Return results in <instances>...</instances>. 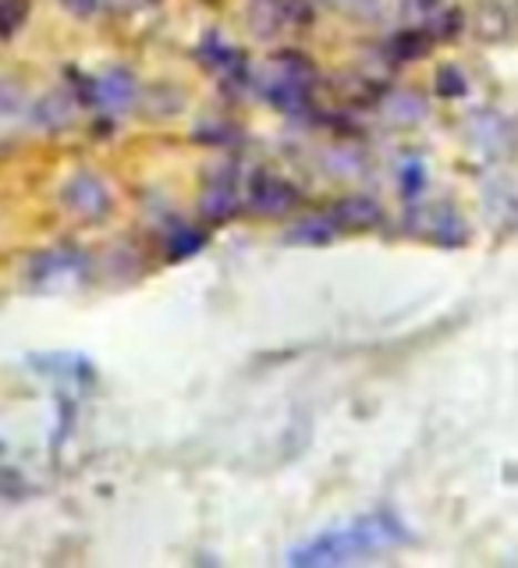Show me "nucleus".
Segmentation results:
<instances>
[{
  "label": "nucleus",
  "instance_id": "obj_5",
  "mask_svg": "<svg viewBox=\"0 0 518 568\" xmlns=\"http://www.w3.org/2000/svg\"><path fill=\"white\" fill-rule=\"evenodd\" d=\"M327 217L334 221L337 231H366L373 224H380V203L369 200V195H348V200H337L331 206Z\"/></svg>",
  "mask_w": 518,
  "mask_h": 568
},
{
  "label": "nucleus",
  "instance_id": "obj_14",
  "mask_svg": "<svg viewBox=\"0 0 518 568\" xmlns=\"http://www.w3.org/2000/svg\"><path fill=\"white\" fill-rule=\"evenodd\" d=\"M405 174H408V185H405V189H408V192H416V189L423 185V178H419V168L413 164V168H408Z\"/></svg>",
  "mask_w": 518,
  "mask_h": 568
},
{
  "label": "nucleus",
  "instance_id": "obj_7",
  "mask_svg": "<svg viewBox=\"0 0 518 568\" xmlns=\"http://www.w3.org/2000/svg\"><path fill=\"white\" fill-rule=\"evenodd\" d=\"M35 124H43V129H61V124H68V118H71V100H68V93H47L40 103H35Z\"/></svg>",
  "mask_w": 518,
  "mask_h": 568
},
{
  "label": "nucleus",
  "instance_id": "obj_9",
  "mask_svg": "<svg viewBox=\"0 0 518 568\" xmlns=\"http://www.w3.org/2000/svg\"><path fill=\"white\" fill-rule=\"evenodd\" d=\"M434 47V36L423 32V29H408V32H398L395 43H390V53H395L398 61H419L426 58Z\"/></svg>",
  "mask_w": 518,
  "mask_h": 568
},
{
  "label": "nucleus",
  "instance_id": "obj_6",
  "mask_svg": "<svg viewBox=\"0 0 518 568\" xmlns=\"http://www.w3.org/2000/svg\"><path fill=\"white\" fill-rule=\"evenodd\" d=\"M334 235H337V227H334L331 217H306V221H295L288 227L284 242H292V245H327Z\"/></svg>",
  "mask_w": 518,
  "mask_h": 568
},
{
  "label": "nucleus",
  "instance_id": "obj_12",
  "mask_svg": "<svg viewBox=\"0 0 518 568\" xmlns=\"http://www.w3.org/2000/svg\"><path fill=\"white\" fill-rule=\"evenodd\" d=\"M18 106H22V89H18L14 82H0V118L14 114Z\"/></svg>",
  "mask_w": 518,
  "mask_h": 568
},
{
  "label": "nucleus",
  "instance_id": "obj_10",
  "mask_svg": "<svg viewBox=\"0 0 518 568\" xmlns=\"http://www.w3.org/2000/svg\"><path fill=\"white\" fill-rule=\"evenodd\" d=\"M32 0H0V40H11V36L26 26Z\"/></svg>",
  "mask_w": 518,
  "mask_h": 568
},
{
  "label": "nucleus",
  "instance_id": "obj_3",
  "mask_svg": "<svg viewBox=\"0 0 518 568\" xmlns=\"http://www.w3.org/2000/svg\"><path fill=\"white\" fill-rule=\"evenodd\" d=\"M248 203H253V210L277 217V213H288V210L298 203V189L288 185V182H284V178H277V174L260 171V174L253 178V182H248Z\"/></svg>",
  "mask_w": 518,
  "mask_h": 568
},
{
  "label": "nucleus",
  "instance_id": "obj_8",
  "mask_svg": "<svg viewBox=\"0 0 518 568\" xmlns=\"http://www.w3.org/2000/svg\"><path fill=\"white\" fill-rule=\"evenodd\" d=\"M200 206H203V213L210 221H224V217L235 213V189H231L227 182H210Z\"/></svg>",
  "mask_w": 518,
  "mask_h": 568
},
{
  "label": "nucleus",
  "instance_id": "obj_1",
  "mask_svg": "<svg viewBox=\"0 0 518 568\" xmlns=\"http://www.w3.org/2000/svg\"><path fill=\"white\" fill-rule=\"evenodd\" d=\"M387 537H390V532H387L384 519L359 523V526H352V529L324 532V537L302 544L298 550H292L288 561L292 565H337V561H352V558H359V555H369V550H377Z\"/></svg>",
  "mask_w": 518,
  "mask_h": 568
},
{
  "label": "nucleus",
  "instance_id": "obj_4",
  "mask_svg": "<svg viewBox=\"0 0 518 568\" xmlns=\"http://www.w3.org/2000/svg\"><path fill=\"white\" fill-rule=\"evenodd\" d=\"M85 100H93L97 106H106V111H129L135 100V79L129 71H106V75L89 82Z\"/></svg>",
  "mask_w": 518,
  "mask_h": 568
},
{
  "label": "nucleus",
  "instance_id": "obj_2",
  "mask_svg": "<svg viewBox=\"0 0 518 568\" xmlns=\"http://www.w3.org/2000/svg\"><path fill=\"white\" fill-rule=\"evenodd\" d=\"M61 203L82 221H100L111 213V192H106V185L97 174L79 171L75 178H68L61 185Z\"/></svg>",
  "mask_w": 518,
  "mask_h": 568
},
{
  "label": "nucleus",
  "instance_id": "obj_11",
  "mask_svg": "<svg viewBox=\"0 0 518 568\" xmlns=\"http://www.w3.org/2000/svg\"><path fill=\"white\" fill-rule=\"evenodd\" d=\"M434 89L440 97H461V93H466V75H461L455 64H444V68H437Z\"/></svg>",
  "mask_w": 518,
  "mask_h": 568
},
{
  "label": "nucleus",
  "instance_id": "obj_13",
  "mask_svg": "<svg viewBox=\"0 0 518 568\" xmlns=\"http://www.w3.org/2000/svg\"><path fill=\"white\" fill-rule=\"evenodd\" d=\"M64 11H71L75 18H89V14H97L100 8V0H61Z\"/></svg>",
  "mask_w": 518,
  "mask_h": 568
}]
</instances>
